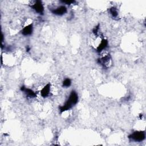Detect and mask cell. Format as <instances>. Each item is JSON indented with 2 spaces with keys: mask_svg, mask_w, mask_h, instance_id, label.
I'll use <instances>...</instances> for the list:
<instances>
[{
  "mask_svg": "<svg viewBox=\"0 0 146 146\" xmlns=\"http://www.w3.org/2000/svg\"><path fill=\"white\" fill-rule=\"evenodd\" d=\"M78 102V95L75 91H72L70 94L69 98L65 104L61 106L59 110L61 112H63L70 110L74 105H75Z\"/></svg>",
  "mask_w": 146,
  "mask_h": 146,
  "instance_id": "1",
  "label": "cell"
},
{
  "mask_svg": "<svg viewBox=\"0 0 146 146\" xmlns=\"http://www.w3.org/2000/svg\"><path fill=\"white\" fill-rule=\"evenodd\" d=\"M128 137L135 141H141L145 138V133L144 131H135L131 133Z\"/></svg>",
  "mask_w": 146,
  "mask_h": 146,
  "instance_id": "2",
  "label": "cell"
},
{
  "mask_svg": "<svg viewBox=\"0 0 146 146\" xmlns=\"http://www.w3.org/2000/svg\"><path fill=\"white\" fill-rule=\"evenodd\" d=\"M32 8H33L37 13L42 15H44V7L41 1H36L35 3L32 6Z\"/></svg>",
  "mask_w": 146,
  "mask_h": 146,
  "instance_id": "3",
  "label": "cell"
},
{
  "mask_svg": "<svg viewBox=\"0 0 146 146\" xmlns=\"http://www.w3.org/2000/svg\"><path fill=\"white\" fill-rule=\"evenodd\" d=\"M67 8L65 6H61L54 9H51L53 14L57 16H62L67 13Z\"/></svg>",
  "mask_w": 146,
  "mask_h": 146,
  "instance_id": "4",
  "label": "cell"
},
{
  "mask_svg": "<svg viewBox=\"0 0 146 146\" xmlns=\"http://www.w3.org/2000/svg\"><path fill=\"white\" fill-rule=\"evenodd\" d=\"M111 57L110 55H108L102 57L100 59H99L98 62L99 64H100L104 67H107L109 66V64L111 63Z\"/></svg>",
  "mask_w": 146,
  "mask_h": 146,
  "instance_id": "5",
  "label": "cell"
},
{
  "mask_svg": "<svg viewBox=\"0 0 146 146\" xmlns=\"http://www.w3.org/2000/svg\"><path fill=\"white\" fill-rule=\"evenodd\" d=\"M33 30V24H30L28 25V26H25L21 31V33H22V35H24L25 36H28L32 34Z\"/></svg>",
  "mask_w": 146,
  "mask_h": 146,
  "instance_id": "6",
  "label": "cell"
},
{
  "mask_svg": "<svg viewBox=\"0 0 146 146\" xmlns=\"http://www.w3.org/2000/svg\"><path fill=\"white\" fill-rule=\"evenodd\" d=\"M21 90L22 91H24L28 98H33L36 96V94L32 90L30 89H27L25 86H22L21 88Z\"/></svg>",
  "mask_w": 146,
  "mask_h": 146,
  "instance_id": "7",
  "label": "cell"
},
{
  "mask_svg": "<svg viewBox=\"0 0 146 146\" xmlns=\"http://www.w3.org/2000/svg\"><path fill=\"white\" fill-rule=\"evenodd\" d=\"M50 84L48 83L41 91V95L43 98H46L49 96L50 92Z\"/></svg>",
  "mask_w": 146,
  "mask_h": 146,
  "instance_id": "8",
  "label": "cell"
},
{
  "mask_svg": "<svg viewBox=\"0 0 146 146\" xmlns=\"http://www.w3.org/2000/svg\"><path fill=\"white\" fill-rule=\"evenodd\" d=\"M108 46V41L107 40L103 39L100 44L99 45V46L97 48V52L98 53H100L103 50H104Z\"/></svg>",
  "mask_w": 146,
  "mask_h": 146,
  "instance_id": "9",
  "label": "cell"
},
{
  "mask_svg": "<svg viewBox=\"0 0 146 146\" xmlns=\"http://www.w3.org/2000/svg\"><path fill=\"white\" fill-rule=\"evenodd\" d=\"M110 13L111 15V16L114 17V18H116L118 16V10L115 7H112L109 9Z\"/></svg>",
  "mask_w": 146,
  "mask_h": 146,
  "instance_id": "10",
  "label": "cell"
},
{
  "mask_svg": "<svg viewBox=\"0 0 146 146\" xmlns=\"http://www.w3.org/2000/svg\"><path fill=\"white\" fill-rule=\"evenodd\" d=\"M71 84V81L69 78H66L63 81L62 86L63 87H69L70 86Z\"/></svg>",
  "mask_w": 146,
  "mask_h": 146,
  "instance_id": "11",
  "label": "cell"
},
{
  "mask_svg": "<svg viewBox=\"0 0 146 146\" xmlns=\"http://www.w3.org/2000/svg\"><path fill=\"white\" fill-rule=\"evenodd\" d=\"M62 3L66 4L67 5H71V4L75 3V1H62Z\"/></svg>",
  "mask_w": 146,
  "mask_h": 146,
  "instance_id": "12",
  "label": "cell"
},
{
  "mask_svg": "<svg viewBox=\"0 0 146 146\" xmlns=\"http://www.w3.org/2000/svg\"><path fill=\"white\" fill-rule=\"evenodd\" d=\"M99 25H98L97 26H96L94 29H93V33L95 34V35H97L98 34V30H99Z\"/></svg>",
  "mask_w": 146,
  "mask_h": 146,
  "instance_id": "13",
  "label": "cell"
}]
</instances>
